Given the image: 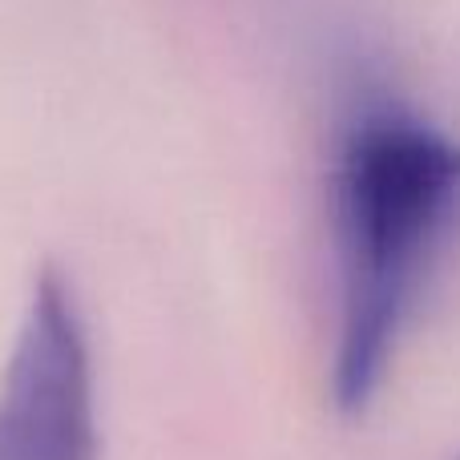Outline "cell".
<instances>
[{
	"label": "cell",
	"mask_w": 460,
	"mask_h": 460,
	"mask_svg": "<svg viewBox=\"0 0 460 460\" xmlns=\"http://www.w3.org/2000/svg\"><path fill=\"white\" fill-rule=\"evenodd\" d=\"M0 460H102L85 315L57 267H40L32 279L0 376Z\"/></svg>",
	"instance_id": "cell-2"
},
{
	"label": "cell",
	"mask_w": 460,
	"mask_h": 460,
	"mask_svg": "<svg viewBox=\"0 0 460 460\" xmlns=\"http://www.w3.org/2000/svg\"><path fill=\"white\" fill-rule=\"evenodd\" d=\"M340 327L332 400L343 416L367 412L396 343L460 226V142L400 110H364L332 170Z\"/></svg>",
	"instance_id": "cell-1"
},
{
	"label": "cell",
	"mask_w": 460,
	"mask_h": 460,
	"mask_svg": "<svg viewBox=\"0 0 460 460\" xmlns=\"http://www.w3.org/2000/svg\"><path fill=\"white\" fill-rule=\"evenodd\" d=\"M456 460H460V456H456Z\"/></svg>",
	"instance_id": "cell-3"
}]
</instances>
